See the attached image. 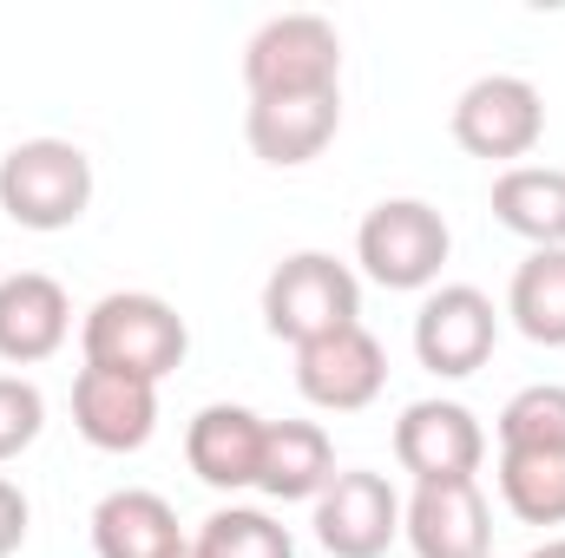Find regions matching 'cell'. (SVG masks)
<instances>
[{
  "instance_id": "cell-1",
  "label": "cell",
  "mask_w": 565,
  "mask_h": 558,
  "mask_svg": "<svg viewBox=\"0 0 565 558\" xmlns=\"http://www.w3.org/2000/svg\"><path fill=\"white\" fill-rule=\"evenodd\" d=\"M79 355L86 368H113V375H132V382H164L171 368H184L191 355V329L184 315L151 296V289H113L86 309L79 322Z\"/></svg>"
},
{
  "instance_id": "cell-2",
  "label": "cell",
  "mask_w": 565,
  "mask_h": 558,
  "mask_svg": "<svg viewBox=\"0 0 565 558\" xmlns=\"http://www.w3.org/2000/svg\"><path fill=\"white\" fill-rule=\"evenodd\" d=\"M0 211L20 230H73L93 211V158L73 139H20L0 158Z\"/></svg>"
},
{
  "instance_id": "cell-3",
  "label": "cell",
  "mask_w": 565,
  "mask_h": 558,
  "mask_svg": "<svg viewBox=\"0 0 565 558\" xmlns=\"http://www.w3.org/2000/svg\"><path fill=\"white\" fill-rule=\"evenodd\" d=\"M362 322V277L329 257V250H289L277 270L264 277V329L302 348V342H322L335 329Z\"/></svg>"
},
{
  "instance_id": "cell-4",
  "label": "cell",
  "mask_w": 565,
  "mask_h": 558,
  "mask_svg": "<svg viewBox=\"0 0 565 558\" xmlns=\"http://www.w3.org/2000/svg\"><path fill=\"white\" fill-rule=\"evenodd\" d=\"M244 93L296 99V93H342V33L322 13H270L244 40Z\"/></svg>"
},
{
  "instance_id": "cell-5",
  "label": "cell",
  "mask_w": 565,
  "mask_h": 558,
  "mask_svg": "<svg viewBox=\"0 0 565 558\" xmlns=\"http://www.w3.org/2000/svg\"><path fill=\"white\" fill-rule=\"evenodd\" d=\"M454 257V230L427 197H382L355 230V264L382 289H434Z\"/></svg>"
},
{
  "instance_id": "cell-6",
  "label": "cell",
  "mask_w": 565,
  "mask_h": 558,
  "mask_svg": "<svg viewBox=\"0 0 565 558\" xmlns=\"http://www.w3.org/2000/svg\"><path fill=\"white\" fill-rule=\"evenodd\" d=\"M454 144L467 158H487V164H520L533 158L546 139V93L520 73H480L460 99H454Z\"/></svg>"
},
{
  "instance_id": "cell-7",
  "label": "cell",
  "mask_w": 565,
  "mask_h": 558,
  "mask_svg": "<svg viewBox=\"0 0 565 558\" xmlns=\"http://www.w3.org/2000/svg\"><path fill=\"white\" fill-rule=\"evenodd\" d=\"M500 342V309L473 282H434L415 309V362L440 382H467L493 362Z\"/></svg>"
},
{
  "instance_id": "cell-8",
  "label": "cell",
  "mask_w": 565,
  "mask_h": 558,
  "mask_svg": "<svg viewBox=\"0 0 565 558\" xmlns=\"http://www.w3.org/2000/svg\"><path fill=\"white\" fill-rule=\"evenodd\" d=\"M309 526H316V546L329 558H382L402 539V493L369 466H342L316 493Z\"/></svg>"
},
{
  "instance_id": "cell-9",
  "label": "cell",
  "mask_w": 565,
  "mask_h": 558,
  "mask_svg": "<svg viewBox=\"0 0 565 558\" xmlns=\"http://www.w3.org/2000/svg\"><path fill=\"white\" fill-rule=\"evenodd\" d=\"M296 388L322 415H362L388 388V348L362 322H349V329L296 348Z\"/></svg>"
},
{
  "instance_id": "cell-10",
  "label": "cell",
  "mask_w": 565,
  "mask_h": 558,
  "mask_svg": "<svg viewBox=\"0 0 565 558\" xmlns=\"http://www.w3.org/2000/svg\"><path fill=\"white\" fill-rule=\"evenodd\" d=\"M395 460L402 473H415V486L427 480H473L487 460V427L467 401H408L395 420Z\"/></svg>"
},
{
  "instance_id": "cell-11",
  "label": "cell",
  "mask_w": 565,
  "mask_h": 558,
  "mask_svg": "<svg viewBox=\"0 0 565 558\" xmlns=\"http://www.w3.org/2000/svg\"><path fill=\"white\" fill-rule=\"evenodd\" d=\"M402 539L415 558H493V506L480 480H427L402 500Z\"/></svg>"
},
{
  "instance_id": "cell-12",
  "label": "cell",
  "mask_w": 565,
  "mask_h": 558,
  "mask_svg": "<svg viewBox=\"0 0 565 558\" xmlns=\"http://www.w3.org/2000/svg\"><path fill=\"white\" fill-rule=\"evenodd\" d=\"M264 433H270V420L257 415V408L211 401V408H198L191 427H184V460H191V473L211 493H244L264 473Z\"/></svg>"
},
{
  "instance_id": "cell-13",
  "label": "cell",
  "mask_w": 565,
  "mask_h": 558,
  "mask_svg": "<svg viewBox=\"0 0 565 558\" xmlns=\"http://www.w3.org/2000/svg\"><path fill=\"white\" fill-rule=\"evenodd\" d=\"M73 427L99 453H139L158 433V388L113 375V368H79L73 375Z\"/></svg>"
},
{
  "instance_id": "cell-14",
  "label": "cell",
  "mask_w": 565,
  "mask_h": 558,
  "mask_svg": "<svg viewBox=\"0 0 565 558\" xmlns=\"http://www.w3.org/2000/svg\"><path fill=\"white\" fill-rule=\"evenodd\" d=\"M73 335V302L46 270H13L0 277V362L7 368H33L53 362Z\"/></svg>"
},
{
  "instance_id": "cell-15",
  "label": "cell",
  "mask_w": 565,
  "mask_h": 558,
  "mask_svg": "<svg viewBox=\"0 0 565 558\" xmlns=\"http://www.w3.org/2000/svg\"><path fill=\"white\" fill-rule=\"evenodd\" d=\"M335 132H342V93H296V99H250L244 106V139L277 171L322 158Z\"/></svg>"
},
{
  "instance_id": "cell-16",
  "label": "cell",
  "mask_w": 565,
  "mask_h": 558,
  "mask_svg": "<svg viewBox=\"0 0 565 558\" xmlns=\"http://www.w3.org/2000/svg\"><path fill=\"white\" fill-rule=\"evenodd\" d=\"M86 533H93V552L99 558H178L191 546L178 513H171V500L151 493V486H113L93 506Z\"/></svg>"
},
{
  "instance_id": "cell-17",
  "label": "cell",
  "mask_w": 565,
  "mask_h": 558,
  "mask_svg": "<svg viewBox=\"0 0 565 558\" xmlns=\"http://www.w3.org/2000/svg\"><path fill=\"white\" fill-rule=\"evenodd\" d=\"M335 473H342V466H335V440H329L322 420H270L257 493H270L282 506H296V500L316 506V493H322Z\"/></svg>"
},
{
  "instance_id": "cell-18",
  "label": "cell",
  "mask_w": 565,
  "mask_h": 558,
  "mask_svg": "<svg viewBox=\"0 0 565 558\" xmlns=\"http://www.w3.org/2000/svg\"><path fill=\"white\" fill-rule=\"evenodd\" d=\"M500 230L526 237L533 250H565V164H513L493 178Z\"/></svg>"
},
{
  "instance_id": "cell-19",
  "label": "cell",
  "mask_w": 565,
  "mask_h": 558,
  "mask_svg": "<svg viewBox=\"0 0 565 558\" xmlns=\"http://www.w3.org/2000/svg\"><path fill=\"white\" fill-rule=\"evenodd\" d=\"M507 315L533 348H565V250H526L507 282Z\"/></svg>"
},
{
  "instance_id": "cell-20",
  "label": "cell",
  "mask_w": 565,
  "mask_h": 558,
  "mask_svg": "<svg viewBox=\"0 0 565 558\" xmlns=\"http://www.w3.org/2000/svg\"><path fill=\"white\" fill-rule=\"evenodd\" d=\"M500 500L520 526H565V453H500Z\"/></svg>"
},
{
  "instance_id": "cell-21",
  "label": "cell",
  "mask_w": 565,
  "mask_h": 558,
  "mask_svg": "<svg viewBox=\"0 0 565 558\" xmlns=\"http://www.w3.org/2000/svg\"><path fill=\"white\" fill-rule=\"evenodd\" d=\"M191 546H198V558H296L289 526L270 519L264 506H217Z\"/></svg>"
},
{
  "instance_id": "cell-22",
  "label": "cell",
  "mask_w": 565,
  "mask_h": 558,
  "mask_svg": "<svg viewBox=\"0 0 565 558\" xmlns=\"http://www.w3.org/2000/svg\"><path fill=\"white\" fill-rule=\"evenodd\" d=\"M493 433H500V453H565V382L520 388L500 408Z\"/></svg>"
},
{
  "instance_id": "cell-23",
  "label": "cell",
  "mask_w": 565,
  "mask_h": 558,
  "mask_svg": "<svg viewBox=\"0 0 565 558\" xmlns=\"http://www.w3.org/2000/svg\"><path fill=\"white\" fill-rule=\"evenodd\" d=\"M40 427H46V395H40V382L0 375V466L20 460V453L40 440Z\"/></svg>"
},
{
  "instance_id": "cell-24",
  "label": "cell",
  "mask_w": 565,
  "mask_h": 558,
  "mask_svg": "<svg viewBox=\"0 0 565 558\" xmlns=\"http://www.w3.org/2000/svg\"><path fill=\"white\" fill-rule=\"evenodd\" d=\"M26 526H33V506H26L20 480L0 473V558H13L20 546H26Z\"/></svg>"
},
{
  "instance_id": "cell-25",
  "label": "cell",
  "mask_w": 565,
  "mask_h": 558,
  "mask_svg": "<svg viewBox=\"0 0 565 558\" xmlns=\"http://www.w3.org/2000/svg\"><path fill=\"white\" fill-rule=\"evenodd\" d=\"M526 558H565V533H559V539H540Z\"/></svg>"
},
{
  "instance_id": "cell-26",
  "label": "cell",
  "mask_w": 565,
  "mask_h": 558,
  "mask_svg": "<svg viewBox=\"0 0 565 558\" xmlns=\"http://www.w3.org/2000/svg\"><path fill=\"white\" fill-rule=\"evenodd\" d=\"M178 558H198V546H184V552H178Z\"/></svg>"
}]
</instances>
